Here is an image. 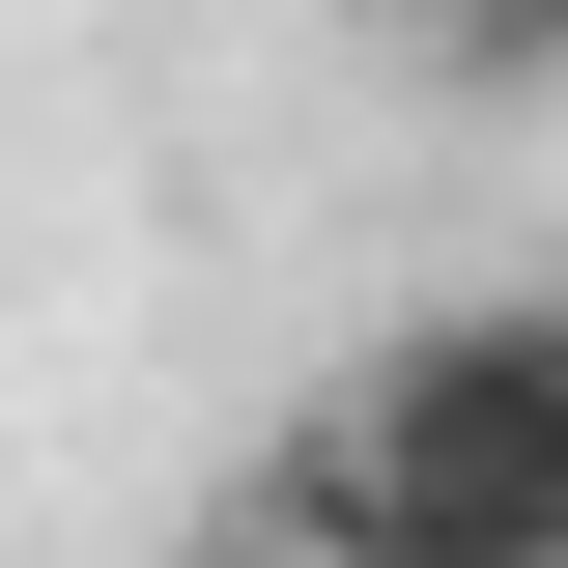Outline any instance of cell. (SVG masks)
<instances>
[{
	"mask_svg": "<svg viewBox=\"0 0 568 568\" xmlns=\"http://www.w3.org/2000/svg\"><path fill=\"white\" fill-rule=\"evenodd\" d=\"M284 540L342 568H568V284H484V313H398L342 369L313 455H256Z\"/></svg>",
	"mask_w": 568,
	"mask_h": 568,
	"instance_id": "6da1fadb",
	"label": "cell"
},
{
	"mask_svg": "<svg viewBox=\"0 0 568 568\" xmlns=\"http://www.w3.org/2000/svg\"><path fill=\"white\" fill-rule=\"evenodd\" d=\"M426 58H484V85H568V0H398Z\"/></svg>",
	"mask_w": 568,
	"mask_h": 568,
	"instance_id": "7a4b0ae2",
	"label": "cell"
},
{
	"mask_svg": "<svg viewBox=\"0 0 568 568\" xmlns=\"http://www.w3.org/2000/svg\"><path fill=\"white\" fill-rule=\"evenodd\" d=\"M171 568H342V540H284V511H200V540H171Z\"/></svg>",
	"mask_w": 568,
	"mask_h": 568,
	"instance_id": "3957f363",
	"label": "cell"
}]
</instances>
